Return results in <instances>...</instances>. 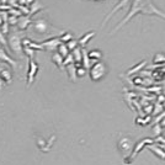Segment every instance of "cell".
Masks as SVG:
<instances>
[{"label": "cell", "instance_id": "obj_23", "mask_svg": "<svg viewBox=\"0 0 165 165\" xmlns=\"http://www.w3.org/2000/svg\"><path fill=\"white\" fill-rule=\"evenodd\" d=\"M165 63V53H157L153 57V64H164Z\"/></svg>", "mask_w": 165, "mask_h": 165}, {"label": "cell", "instance_id": "obj_8", "mask_svg": "<svg viewBox=\"0 0 165 165\" xmlns=\"http://www.w3.org/2000/svg\"><path fill=\"white\" fill-rule=\"evenodd\" d=\"M87 56H89V58H90L91 66H93L96 62H100L101 59H102L104 53H102V50H100V49H91V50H89L87 52Z\"/></svg>", "mask_w": 165, "mask_h": 165}, {"label": "cell", "instance_id": "obj_4", "mask_svg": "<svg viewBox=\"0 0 165 165\" xmlns=\"http://www.w3.org/2000/svg\"><path fill=\"white\" fill-rule=\"evenodd\" d=\"M21 41L20 37L16 35V33H12L11 36H9V46H10V49L12 50L14 53H22V44H21Z\"/></svg>", "mask_w": 165, "mask_h": 165}, {"label": "cell", "instance_id": "obj_22", "mask_svg": "<svg viewBox=\"0 0 165 165\" xmlns=\"http://www.w3.org/2000/svg\"><path fill=\"white\" fill-rule=\"evenodd\" d=\"M163 111H164L163 104L154 102V104H153V112H151V117H155L157 115H159V113H161Z\"/></svg>", "mask_w": 165, "mask_h": 165}, {"label": "cell", "instance_id": "obj_26", "mask_svg": "<svg viewBox=\"0 0 165 165\" xmlns=\"http://www.w3.org/2000/svg\"><path fill=\"white\" fill-rule=\"evenodd\" d=\"M66 46H67V48L69 49V52H72V50H74L77 47H79V44H78V40H72V41H69L68 43H66Z\"/></svg>", "mask_w": 165, "mask_h": 165}, {"label": "cell", "instance_id": "obj_5", "mask_svg": "<svg viewBox=\"0 0 165 165\" xmlns=\"http://www.w3.org/2000/svg\"><path fill=\"white\" fill-rule=\"evenodd\" d=\"M41 44H42L43 49L49 50V52H56L58 46L60 44V41H59V37L56 36V37H49V38H47L46 41H43Z\"/></svg>", "mask_w": 165, "mask_h": 165}, {"label": "cell", "instance_id": "obj_6", "mask_svg": "<svg viewBox=\"0 0 165 165\" xmlns=\"http://www.w3.org/2000/svg\"><path fill=\"white\" fill-rule=\"evenodd\" d=\"M38 64H37V62L33 60V59H29V72H27V84H32L37 73H38Z\"/></svg>", "mask_w": 165, "mask_h": 165}, {"label": "cell", "instance_id": "obj_24", "mask_svg": "<svg viewBox=\"0 0 165 165\" xmlns=\"http://www.w3.org/2000/svg\"><path fill=\"white\" fill-rule=\"evenodd\" d=\"M22 53L26 54V56L29 57V59H33L36 50H33V49L30 48V47H22Z\"/></svg>", "mask_w": 165, "mask_h": 165}, {"label": "cell", "instance_id": "obj_17", "mask_svg": "<svg viewBox=\"0 0 165 165\" xmlns=\"http://www.w3.org/2000/svg\"><path fill=\"white\" fill-rule=\"evenodd\" d=\"M150 122H151V116H144V117L138 116L136 118V124H138V126H147Z\"/></svg>", "mask_w": 165, "mask_h": 165}, {"label": "cell", "instance_id": "obj_21", "mask_svg": "<svg viewBox=\"0 0 165 165\" xmlns=\"http://www.w3.org/2000/svg\"><path fill=\"white\" fill-rule=\"evenodd\" d=\"M0 78H2L6 84H10L11 83V73H10V70H8V69L2 70V72H0Z\"/></svg>", "mask_w": 165, "mask_h": 165}, {"label": "cell", "instance_id": "obj_25", "mask_svg": "<svg viewBox=\"0 0 165 165\" xmlns=\"http://www.w3.org/2000/svg\"><path fill=\"white\" fill-rule=\"evenodd\" d=\"M151 133H153L155 137H159L163 133V128L159 124H153V126H151Z\"/></svg>", "mask_w": 165, "mask_h": 165}, {"label": "cell", "instance_id": "obj_13", "mask_svg": "<svg viewBox=\"0 0 165 165\" xmlns=\"http://www.w3.org/2000/svg\"><path fill=\"white\" fill-rule=\"evenodd\" d=\"M73 59H74V63H81V59H83V49L81 47H77L74 50L70 52Z\"/></svg>", "mask_w": 165, "mask_h": 165}, {"label": "cell", "instance_id": "obj_3", "mask_svg": "<svg viewBox=\"0 0 165 165\" xmlns=\"http://www.w3.org/2000/svg\"><path fill=\"white\" fill-rule=\"evenodd\" d=\"M133 147H134V143L126 136H123L118 141V149H120L121 153H123L124 155L131 154L132 150H133Z\"/></svg>", "mask_w": 165, "mask_h": 165}, {"label": "cell", "instance_id": "obj_27", "mask_svg": "<svg viewBox=\"0 0 165 165\" xmlns=\"http://www.w3.org/2000/svg\"><path fill=\"white\" fill-rule=\"evenodd\" d=\"M142 111L145 113L147 116H151V112H153V104H148V105H145L143 108H142Z\"/></svg>", "mask_w": 165, "mask_h": 165}, {"label": "cell", "instance_id": "obj_31", "mask_svg": "<svg viewBox=\"0 0 165 165\" xmlns=\"http://www.w3.org/2000/svg\"><path fill=\"white\" fill-rule=\"evenodd\" d=\"M161 136L165 138V128H163V133H161Z\"/></svg>", "mask_w": 165, "mask_h": 165}, {"label": "cell", "instance_id": "obj_18", "mask_svg": "<svg viewBox=\"0 0 165 165\" xmlns=\"http://www.w3.org/2000/svg\"><path fill=\"white\" fill-rule=\"evenodd\" d=\"M58 37H59L60 43H68L69 41H72V40L74 38L73 33H70V32H62V35L58 36Z\"/></svg>", "mask_w": 165, "mask_h": 165}, {"label": "cell", "instance_id": "obj_15", "mask_svg": "<svg viewBox=\"0 0 165 165\" xmlns=\"http://www.w3.org/2000/svg\"><path fill=\"white\" fill-rule=\"evenodd\" d=\"M17 23H19V29H20V30H26V29L30 26V25L32 23V21L30 20L29 16H22V17L19 19Z\"/></svg>", "mask_w": 165, "mask_h": 165}, {"label": "cell", "instance_id": "obj_19", "mask_svg": "<svg viewBox=\"0 0 165 165\" xmlns=\"http://www.w3.org/2000/svg\"><path fill=\"white\" fill-rule=\"evenodd\" d=\"M56 52H58L63 58H66L70 52H69V49L67 48V46H66V43H60L59 46H58V48H57V50Z\"/></svg>", "mask_w": 165, "mask_h": 165}, {"label": "cell", "instance_id": "obj_30", "mask_svg": "<svg viewBox=\"0 0 165 165\" xmlns=\"http://www.w3.org/2000/svg\"><path fill=\"white\" fill-rule=\"evenodd\" d=\"M159 126L161 127V128H165V117H164V118H163V120L160 121V123H159Z\"/></svg>", "mask_w": 165, "mask_h": 165}, {"label": "cell", "instance_id": "obj_1", "mask_svg": "<svg viewBox=\"0 0 165 165\" xmlns=\"http://www.w3.org/2000/svg\"><path fill=\"white\" fill-rule=\"evenodd\" d=\"M107 74V66L104 62H96L95 64H93L89 69V75L93 81H99L102 79L105 75Z\"/></svg>", "mask_w": 165, "mask_h": 165}, {"label": "cell", "instance_id": "obj_2", "mask_svg": "<svg viewBox=\"0 0 165 165\" xmlns=\"http://www.w3.org/2000/svg\"><path fill=\"white\" fill-rule=\"evenodd\" d=\"M151 144H154V139H150V138H144V139H142V141H139L138 143H136L134 147H133L132 153L128 155V158H124V159H123L124 164H126V165H130V164L133 161V159L138 155L139 151H141L144 147H147V145H151Z\"/></svg>", "mask_w": 165, "mask_h": 165}, {"label": "cell", "instance_id": "obj_14", "mask_svg": "<svg viewBox=\"0 0 165 165\" xmlns=\"http://www.w3.org/2000/svg\"><path fill=\"white\" fill-rule=\"evenodd\" d=\"M67 72H68V75H69V79L72 81H77L78 77H77V67H75V64L73 63V64H69L66 67Z\"/></svg>", "mask_w": 165, "mask_h": 165}, {"label": "cell", "instance_id": "obj_12", "mask_svg": "<svg viewBox=\"0 0 165 165\" xmlns=\"http://www.w3.org/2000/svg\"><path fill=\"white\" fill-rule=\"evenodd\" d=\"M147 148L150 150V151H153V153L158 157V158H160V159H163V160H165V151L164 150H161L155 143L154 144H151V145H147Z\"/></svg>", "mask_w": 165, "mask_h": 165}, {"label": "cell", "instance_id": "obj_28", "mask_svg": "<svg viewBox=\"0 0 165 165\" xmlns=\"http://www.w3.org/2000/svg\"><path fill=\"white\" fill-rule=\"evenodd\" d=\"M74 63V59H73V57H72V54L69 53L64 59H63V67H67V66H69V64H73Z\"/></svg>", "mask_w": 165, "mask_h": 165}, {"label": "cell", "instance_id": "obj_16", "mask_svg": "<svg viewBox=\"0 0 165 165\" xmlns=\"http://www.w3.org/2000/svg\"><path fill=\"white\" fill-rule=\"evenodd\" d=\"M52 62L54 63V64L58 67V68H60V69H64V67H63V58L58 52H53V54H52Z\"/></svg>", "mask_w": 165, "mask_h": 165}, {"label": "cell", "instance_id": "obj_20", "mask_svg": "<svg viewBox=\"0 0 165 165\" xmlns=\"http://www.w3.org/2000/svg\"><path fill=\"white\" fill-rule=\"evenodd\" d=\"M74 64H75V67H77V77H78V78L85 77L86 73H87V70L83 67L81 63H74Z\"/></svg>", "mask_w": 165, "mask_h": 165}, {"label": "cell", "instance_id": "obj_10", "mask_svg": "<svg viewBox=\"0 0 165 165\" xmlns=\"http://www.w3.org/2000/svg\"><path fill=\"white\" fill-rule=\"evenodd\" d=\"M144 67H147V60H142V62L137 63L136 66H133L132 68H130L128 70H127V73H126V74H127V77H132V75L139 73V72H141Z\"/></svg>", "mask_w": 165, "mask_h": 165}, {"label": "cell", "instance_id": "obj_9", "mask_svg": "<svg viewBox=\"0 0 165 165\" xmlns=\"http://www.w3.org/2000/svg\"><path fill=\"white\" fill-rule=\"evenodd\" d=\"M33 26H35V29H36L37 32H40V33H42V35H43V33H47L48 30L50 29V25L47 23L44 20H38V21L33 22Z\"/></svg>", "mask_w": 165, "mask_h": 165}, {"label": "cell", "instance_id": "obj_29", "mask_svg": "<svg viewBox=\"0 0 165 165\" xmlns=\"http://www.w3.org/2000/svg\"><path fill=\"white\" fill-rule=\"evenodd\" d=\"M17 21H19V17H14V16H11V17L9 19V22H11L10 25H15V23H17Z\"/></svg>", "mask_w": 165, "mask_h": 165}, {"label": "cell", "instance_id": "obj_7", "mask_svg": "<svg viewBox=\"0 0 165 165\" xmlns=\"http://www.w3.org/2000/svg\"><path fill=\"white\" fill-rule=\"evenodd\" d=\"M0 60L5 62L6 64L11 66L14 69H16V68H17V66H19V63H17L16 60L12 59V58L9 56V53H6V50H5L4 48H2V47H0Z\"/></svg>", "mask_w": 165, "mask_h": 165}, {"label": "cell", "instance_id": "obj_11", "mask_svg": "<svg viewBox=\"0 0 165 165\" xmlns=\"http://www.w3.org/2000/svg\"><path fill=\"white\" fill-rule=\"evenodd\" d=\"M95 36V31H90V32H87V33H85L84 36H81L80 38L78 40V44H79V47H81V48H85V46L87 44V42L90 41L93 37Z\"/></svg>", "mask_w": 165, "mask_h": 165}]
</instances>
